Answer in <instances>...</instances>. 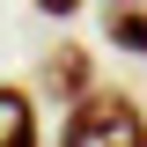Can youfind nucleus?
I'll return each instance as SVG.
<instances>
[{
  "instance_id": "obj_3",
  "label": "nucleus",
  "mask_w": 147,
  "mask_h": 147,
  "mask_svg": "<svg viewBox=\"0 0 147 147\" xmlns=\"http://www.w3.org/2000/svg\"><path fill=\"white\" fill-rule=\"evenodd\" d=\"M103 37L118 44V52H140V59H147V0H110Z\"/></svg>"
},
{
  "instance_id": "obj_2",
  "label": "nucleus",
  "mask_w": 147,
  "mask_h": 147,
  "mask_svg": "<svg viewBox=\"0 0 147 147\" xmlns=\"http://www.w3.org/2000/svg\"><path fill=\"white\" fill-rule=\"evenodd\" d=\"M44 88L66 96V103H74V96H88V52H81V44H59V52L44 59Z\"/></svg>"
},
{
  "instance_id": "obj_1",
  "label": "nucleus",
  "mask_w": 147,
  "mask_h": 147,
  "mask_svg": "<svg viewBox=\"0 0 147 147\" xmlns=\"http://www.w3.org/2000/svg\"><path fill=\"white\" fill-rule=\"evenodd\" d=\"M59 140H66V147H147V118H140V103H132V96L88 88V96H74Z\"/></svg>"
},
{
  "instance_id": "obj_5",
  "label": "nucleus",
  "mask_w": 147,
  "mask_h": 147,
  "mask_svg": "<svg viewBox=\"0 0 147 147\" xmlns=\"http://www.w3.org/2000/svg\"><path fill=\"white\" fill-rule=\"evenodd\" d=\"M37 15H81V0H37Z\"/></svg>"
},
{
  "instance_id": "obj_4",
  "label": "nucleus",
  "mask_w": 147,
  "mask_h": 147,
  "mask_svg": "<svg viewBox=\"0 0 147 147\" xmlns=\"http://www.w3.org/2000/svg\"><path fill=\"white\" fill-rule=\"evenodd\" d=\"M37 140V110L22 88H0V147H30Z\"/></svg>"
}]
</instances>
